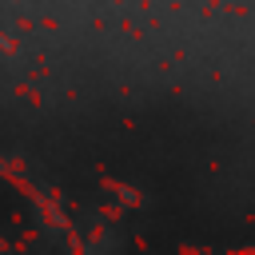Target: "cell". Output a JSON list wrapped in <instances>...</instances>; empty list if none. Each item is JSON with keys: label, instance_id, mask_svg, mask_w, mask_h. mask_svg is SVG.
Returning <instances> with one entry per match:
<instances>
[]
</instances>
